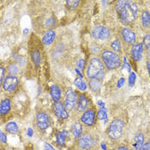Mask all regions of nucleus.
Instances as JSON below:
<instances>
[{
    "label": "nucleus",
    "instance_id": "nucleus-1",
    "mask_svg": "<svg viewBox=\"0 0 150 150\" xmlns=\"http://www.w3.org/2000/svg\"><path fill=\"white\" fill-rule=\"evenodd\" d=\"M105 74L104 64L98 58H93L90 59L89 64L86 69V75L90 79L101 80Z\"/></svg>",
    "mask_w": 150,
    "mask_h": 150
},
{
    "label": "nucleus",
    "instance_id": "nucleus-2",
    "mask_svg": "<svg viewBox=\"0 0 150 150\" xmlns=\"http://www.w3.org/2000/svg\"><path fill=\"white\" fill-rule=\"evenodd\" d=\"M137 13H138L137 4L134 2L127 1L125 7L118 12V15L122 23L124 25H129L136 20L137 16Z\"/></svg>",
    "mask_w": 150,
    "mask_h": 150
},
{
    "label": "nucleus",
    "instance_id": "nucleus-3",
    "mask_svg": "<svg viewBox=\"0 0 150 150\" xmlns=\"http://www.w3.org/2000/svg\"><path fill=\"white\" fill-rule=\"evenodd\" d=\"M102 63L108 69H116L120 67L121 59L118 54L111 50L104 51L101 54Z\"/></svg>",
    "mask_w": 150,
    "mask_h": 150
},
{
    "label": "nucleus",
    "instance_id": "nucleus-4",
    "mask_svg": "<svg viewBox=\"0 0 150 150\" xmlns=\"http://www.w3.org/2000/svg\"><path fill=\"white\" fill-rule=\"evenodd\" d=\"M97 138L89 133H85L78 138L77 145L81 150H93L97 148Z\"/></svg>",
    "mask_w": 150,
    "mask_h": 150
},
{
    "label": "nucleus",
    "instance_id": "nucleus-5",
    "mask_svg": "<svg viewBox=\"0 0 150 150\" xmlns=\"http://www.w3.org/2000/svg\"><path fill=\"white\" fill-rule=\"evenodd\" d=\"M124 121L121 119H114L109 125L108 128V137L112 140H117L121 137L122 133H123V129H124Z\"/></svg>",
    "mask_w": 150,
    "mask_h": 150
},
{
    "label": "nucleus",
    "instance_id": "nucleus-6",
    "mask_svg": "<svg viewBox=\"0 0 150 150\" xmlns=\"http://www.w3.org/2000/svg\"><path fill=\"white\" fill-rule=\"evenodd\" d=\"M110 29L105 26H96L93 28L92 35L95 40H104L110 37Z\"/></svg>",
    "mask_w": 150,
    "mask_h": 150
},
{
    "label": "nucleus",
    "instance_id": "nucleus-7",
    "mask_svg": "<svg viewBox=\"0 0 150 150\" xmlns=\"http://www.w3.org/2000/svg\"><path fill=\"white\" fill-rule=\"evenodd\" d=\"M77 95L76 92H74L72 89H68L65 92V100H64V105L66 109L72 110L75 105L77 104Z\"/></svg>",
    "mask_w": 150,
    "mask_h": 150
},
{
    "label": "nucleus",
    "instance_id": "nucleus-8",
    "mask_svg": "<svg viewBox=\"0 0 150 150\" xmlns=\"http://www.w3.org/2000/svg\"><path fill=\"white\" fill-rule=\"evenodd\" d=\"M36 125L40 130H45L49 127L50 118L45 112H40L36 115Z\"/></svg>",
    "mask_w": 150,
    "mask_h": 150
},
{
    "label": "nucleus",
    "instance_id": "nucleus-9",
    "mask_svg": "<svg viewBox=\"0 0 150 150\" xmlns=\"http://www.w3.org/2000/svg\"><path fill=\"white\" fill-rule=\"evenodd\" d=\"M19 80L16 76H7L5 77L4 82L2 83L3 85V88L4 89V91L7 92H13L18 86Z\"/></svg>",
    "mask_w": 150,
    "mask_h": 150
},
{
    "label": "nucleus",
    "instance_id": "nucleus-10",
    "mask_svg": "<svg viewBox=\"0 0 150 150\" xmlns=\"http://www.w3.org/2000/svg\"><path fill=\"white\" fill-rule=\"evenodd\" d=\"M53 112L55 115L61 119H66L69 117V112L66 110V107L63 102L56 101L53 105Z\"/></svg>",
    "mask_w": 150,
    "mask_h": 150
},
{
    "label": "nucleus",
    "instance_id": "nucleus-11",
    "mask_svg": "<svg viewBox=\"0 0 150 150\" xmlns=\"http://www.w3.org/2000/svg\"><path fill=\"white\" fill-rule=\"evenodd\" d=\"M81 122L87 126H92L95 123V111L93 109H88L81 117Z\"/></svg>",
    "mask_w": 150,
    "mask_h": 150
},
{
    "label": "nucleus",
    "instance_id": "nucleus-12",
    "mask_svg": "<svg viewBox=\"0 0 150 150\" xmlns=\"http://www.w3.org/2000/svg\"><path fill=\"white\" fill-rule=\"evenodd\" d=\"M121 36L125 42H126L129 45H133L136 42L137 36L136 34L129 28H124L121 31Z\"/></svg>",
    "mask_w": 150,
    "mask_h": 150
},
{
    "label": "nucleus",
    "instance_id": "nucleus-13",
    "mask_svg": "<svg viewBox=\"0 0 150 150\" xmlns=\"http://www.w3.org/2000/svg\"><path fill=\"white\" fill-rule=\"evenodd\" d=\"M142 54H143V44L142 43H138L131 47L130 56L135 61L137 62L140 61L142 58Z\"/></svg>",
    "mask_w": 150,
    "mask_h": 150
},
{
    "label": "nucleus",
    "instance_id": "nucleus-14",
    "mask_svg": "<svg viewBox=\"0 0 150 150\" xmlns=\"http://www.w3.org/2000/svg\"><path fill=\"white\" fill-rule=\"evenodd\" d=\"M77 110L79 112H85L88 110V106H89V100H88V97L84 94V93H81L78 96V99H77Z\"/></svg>",
    "mask_w": 150,
    "mask_h": 150
},
{
    "label": "nucleus",
    "instance_id": "nucleus-15",
    "mask_svg": "<svg viewBox=\"0 0 150 150\" xmlns=\"http://www.w3.org/2000/svg\"><path fill=\"white\" fill-rule=\"evenodd\" d=\"M55 37H56V34H55L54 31H52V30H48L46 34L44 35L43 38H42V42H43V44L46 45V46L51 45V44L54 41Z\"/></svg>",
    "mask_w": 150,
    "mask_h": 150
},
{
    "label": "nucleus",
    "instance_id": "nucleus-16",
    "mask_svg": "<svg viewBox=\"0 0 150 150\" xmlns=\"http://www.w3.org/2000/svg\"><path fill=\"white\" fill-rule=\"evenodd\" d=\"M50 94L52 98V100L56 102L59 101V100L61 99V95H62V91L60 89V88L57 85H52L50 88Z\"/></svg>",
    "mask_w": 150,
    "mask_h": 150
},
{
    "label": "nucleus",
    "instance_id": "nucleus-17",
    "mask_svg": "<svg viewBox=\"0 0 150 150\" xmlns=\"http://www.w3.org/2000/svg\"><path fill=\"white\" fill-rule=\"evenodd\" d=\"M31 58L34 62L36 66H39L41 63V59H42V55L40 52V50L38 48H35L31 52Z\"/></svg>",
    "mask_w": 150,
    "mask_h": 150
},
{
    "label": "nucleus",
    "instance_id": "nucleus-18",
    "mask_svg": "<svg viewBox=\"0 0 150 150\" xmlns=\"http://www.w3.org/2000/svg\"><path fill=\"white\" fill-rule=\"evenodd\" d=\"M134 141H135V148H136V150H142L143 146H144V135L142 133H137L134 138Z\"/></svg>",
    "mask_w": 150,
    "mask_h": 150
},
{
    "label": "nucleus",
    "instance_id": "nucleus-19",
    "mask_svg": "<svg viewBox=\"0 0 150 150\" xmlns=\"http://www.w3.org/2000/svg\"><path fill=\"white\" fill-rule=\"evenodd\" d=\"M71 132L76 138H79L82 134V125L80 122H76L71 126Z\"/></svg>",
    "mask_w": 150,
    "mask_h": 150
},
{
    "label": "nucleus",
    "instance_id": "nucleus-20",
    "mask_svg": "<svg viewBox=\"0 0 150 150\" xmlns=\"http://www.w3.org/2000/svg\"><path fill=\"white\" fill-rule=\"evenodd\" d=\"M69 136V132L67 130L58 131L56 134V142L59 146H64L65 142V139Z\"/></svg>",
    "mask_w": 150,
    "mask_h": 150
},
{
    "label": "nucleus",
    "instance_id": "nucleus-21",
    "mask_svg": "<svg viewBox=\"0 0 150 150\" xmlns=\"http://www.w3.org/2000/svg\"><path fill=\"white\" fill-rule=\"evenodd\" d=\"M11 110V100L9 99H4L0 105V113L2 116L6 115Z\"/></svg>",
    "mask_w": 150,
    "mask_h": 150
},
{
    "label": "nucleus",
    "instance_id": "nucleus-22",
    "mask_svg": "<svg viewBox=\"0 0 150 150\" xmlns=\"http://www.w3.org/2000/svg\"><path fill=\"white\" fill-rule=\"evenodd\" d=\"M142 24L144 28H150V13L147 11H144L142 14Z\"/></svg>",
    "mask_w": 150,
    "mask_h": 150
},
{
    "label": "nucleus",
    "instance_id": "nucleus-23",
    "mask_svg": "<svg viewBox=\"0 0 150 150\" xmlns=\"http://www.w3.org/2000/svg\"><path fill=\"white\" fill-rule=\"evenodd\" d=\"M101 81L100 80H98V79H90L89 81V87L90 88L92 89L93 91L94 92H98L100 90L101 88Z\"/></svg>",
    "mask_w": 150,
    "mask_h": 150
},
{
    "label": "nucleus",
    "instance_id": "nucleus-24",
    "mask_svg": "<svg viewBox=\"0 0 150 150\" xmlns=\"http://www.w3.org/2000/svg\"><path fill=\"white\" fill-rule=\"evenodd\" d=\"M74 85L81 91H85L88 88L86 82L82 80V78H76L74 81Z\"/></svg>",
    "mask_w": 150,
    "mask_h": 150
},
{
    "label": "nucleus",
    "instance_id": "nucleus-25",
    "mask_svg": "<svg viewBox=\"0 0 150 150\" xmlns=\"http://www.w3.org/2000/svg\"><path fill=\"white\" fill-rule=\"evenodd\" d=\"M5 129L11 134H16L18 132V126L15 122H10L6 125Z\"/></svg>",
    "mask_w": 150,
    "mask_h": 150
},
{
    "label": "nucleus",
    "instance_id": "nucleus-26",
    "mask_svg": "<svg viewBox=\"0 0 150 150\" xmlns=\"http://www.w3.org/2000/svg\"><path fill=\"white\" fill-rule=\"evenodd\" d=\"M8 73L11 76H15L16 75H17L19 73V68L16 64H11L9 65L8 67Z\"/></svg>",
    "mask_w": 150,
    "mask_h": 150
},
{
    "label": "nucleus",
    "instance_id": "nucleus-27",
    "mask_svg": "<svg viewBox=\"0 0 150 150\" xmlns=\"http://www.w3.org/2000/svg\"><path fill=\"white\" fill-rule=\"evenodd\" d=\"M111 46H112V49L113 52H118L121 51V45H120V41L117 39L115 40H113L111 44Z\"/></svg>",
    "mask_w": 150,
    "mask_h": 150
},
{
    "label": "nucleus",
    "instance_id": "nucleus-28",
    "mask_svg": "<svg viewBox=\"0 0 150 150\" xmlns=\"http://www.w3.org/2000/svg\"><path fill=\"white\" fill-rule=\"evenodd\" d=\"M79 1H75V0H69V1H67L66 2V5H67V8L69 9V10H75L78 4H79Z\"/></svg>",
    "mask_w": 150,
    "mask_h": 150
},
{
    "label": "nucleus",
    "instance_id": "nucleus-29",
    "mask_svg": "<svg viewBox=\"0 0 150 150\" xmlns=\"http://www.w3.org/2000/svg\"><path fill=\"white\" fill-rule=\"evenodd\" d=\"M136 80H137V75L134 72H130V74L129 76V85L130 87H132L135 84Z\"/></svg>",
    "mask_w": 150,
    "mask_h": 150
},
{
    "label": "nucleus",
    "instance_id": "nucleus-30",
    "mask_svg": "<svg viewBox=\"0 0 150 150\" xmlns=\"http://www.w3.org/2000/svg\"><path fill=\"white\" fill-rule=\"evenodd\" d=\"M97 117H98V118H99V119H100V120L106 119V118H107V114H106V112H105V110H104V109H102V108H101V109L98 112Z\"/></svg>",
    "mask_w": 150,
    "mask_h": 150
},
{
    "label": "nucleus",
    "instance_id": "nucleus-31",
    "mask_svg": "<svg viewBox=\"0 0 150 150\" xmlns=\"http://www.w3.org/2000/svg\"><path fill=\"white\" fill-rule=\"evenodd\" d=\"M143 46L146 48V49H149L150 47V34L147 35L145 36V38L143 39Z\"/></svg>",
    "mask_w": 150,
    "mask_h": 150
},
{
    "label": "nucleus",
    "instance_id": "nucleus-32",
    "mask_svg": "<svg viewBox=\"0 0 150 150\" xmlns=\"http://www.w3.org/2000/svg\"><path fill=\"white\" fill-rule=\"evenodd\" d=\"M126 2L127 1H118V2H117V4H116V10H117V11H120L125 7V5L126 4Z\"/></svg>",
    "mask_w": 150,
    "mask_h": 150
},
{
    "label": "nucleus",
    "instance_id": "nucleus-33",
    "mask_svg": "<svg viewBox=\"0 0 150 150\" xmlns=\"http://www.w3.org/2000/svg\"><path fill=\"white\" fill-rule=\"evenodd\" d=\"M125 79L124 77L120 78V79L118 80V81H117V88H122V87L125 85Z\"/></svg>",
    "mask_w": 150,
    "mask_h": 150
},
{
    "label": "nucleus",
    "instance_id": "nucleus-34",
    "mask_svg": "<svg viewBox=\"0 0 150 150\" xmlns=\"http://www.w3.org/2000/svg\"><path fill=\"white\" fill-rule=\"evenodd\" d=\"M0 70H1V77H0V82L1 83H3L4 82V75H5V69H4V68L2 66L1 67V69H0Z\"/></svg>",
    "mask_w": 150,
    "mask_h": 150
},
{
    "label": "nucleus",
    "instance_id": "nucleus-35",
    "mask_svg": "<svg viewBox=\"0 0 150 150\" xmlns=\"http://www.w3.org/2000/svg\"><path fill=\"white\" fill-rule=\"evenodd\" d=\"M77 67H78V69H84V67H85V61H84L83 59H80V60L78 61V63H77Z\"/></svg>",
    "mask_w": 150,
    "mask_h": 150
},
{
    "label": "nucleus",
    "instance_id": "nucleus-36",
    "mask_svg": "<svg viewBox=\"0 0 150 150\" xmlns=\"http://www.w3.org/2000/svg\"><path fill=\"white\" fill-rule=\"evenodd\" d=\"M1 137H0V140H1V142L2 143H6L7 142V137H6V135L4 133V132H1Z\"/></svg>",
    "mask_w": 150,
    "mask_h": 150
},
{
    "label": "nucleus",
    "instance_id": "nucleus-37",
    "mask_svg": "<svg viewBox=\"0 0 150 150\" xmlns=\"http://www.w3.org/2000/svg\"><path fill=\"white\" fill-rule=\"evenodd\" d=\"M44 148H45V150H56L53 147H52L49 143H45Z\"/></svg>",
    "mask_w": 150,
    "mask_h": 150
},
{
    "label": "nucleus",
    "instance_id": "nucleus-38",
    "mask_svg": "<svg viewBox=\"0 0 150 150\" xmlns=\"http://www.w3.org/2000/svg\"><path fill=\"white\" fill-rule=\"evenodd\" d=\"M142 150H150V142H148L144 144L143 148Z\"/></svg>",
    "mask_w": 150,
    "mask_h": 150
},
{
    "label": "nucleus",
    "instance_id": "nucleus-39",
    "mask_svg": "<svg viewBox=\"0 0 150 150\" xmlns=\"http://www.w3.org/2000/svg\"><path fill=\"white\" fill-rule=\"evenodd\" d=\"M27 135H28V137H32V136L34 135V131H33V129H32L31 128H28V129Z\"/></svg>",
    "mask_w": 150,
    "mask_h": 150
},
{
    "label": "nucleus",
    "instance_id": "nucleus-40",
    "mask_svg": "<svg viewBox=\"0 0 150 150\" xmlns=\"http://www.w3.org/2000/svg\"><path fill=\"white\" fill-rule=\"evenodd\" d=\"M116 150H129L128 149L127 147H125V146H119L117 149Z\"/></svg>",
    "mask_w": 150,
    "mask_h": 150
},
{
    "label": "nucleus",
    "instance_id": "nucleus-41",
    "mask_svg": "<svg viewBox=\"0 0 150 150\" xmlns=\"http://www.w3.org/2000/svg\"><path fill=\"white\" fill-rule=\"evenodd\" d=\"M76 73L78 74V76H80V78H82V75H81V72L79 71V69H76Z\"/></svg>",
    "mask_w": 150,
    "mask_h": 150
},
{
    "label": "nucleus",
    "instance_id": "nucleus-42",
    "mask_svg": "<svg viewBox=\"0 0 150 150\" xmlns=\"http://www.w3.org/2000/svg\"><path fill=\"white\" fill-rule=\"evenodd\" d=\"M147 67H148V70H149V76H150V61L148 63V65H147Z\"/></svg>",
    "mask_w": 150,
    "mask_h": 150
},
{
    "label": "nucleus",
    "instance_id": "nucleus-43",
    "mask_svg": "<svg viewBox=\"0 0 150 150\" xmlns=\"http://www.w3.org/2000/svg\"><path fill=\"white\" fill-rule=\"evenodd\" d=\"M101 148H102V149H103L104 150L106 149V147H105V144H103V143L101 144Z\"/></svg>",
    "mask_w": 150,
    "mask_h": 150
},
{
    "label": "nucleus",
    "instance_id": "nucleus-44",
    "mask_svg": "<svg viewBox=\"0 0 150 150\" xmlns=\"http://www.w3.org/2000/svg\"><path fill=\"white\" fill-rule=\"evenodd\" d=\"M28 29H25L24 30V33H28Z\"/></svg>",
    "mask_w": 150,
    "mask_h": 150
},
{
    "label": "nucleus",
    "instance_id": "nucleus-45",
    "mask_svg": "<svg viewBox=\"0 0 150 150\" xmlns=\"http://www.w3.org/2000/svg\"><path fill=\"white\" fill-rule=\"evenodd\" d=\"M131 150H133V149H131Z\"/></svg>",
    "mask_w": 150,
    "mask_h": 150
}]
</instances>
